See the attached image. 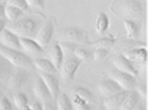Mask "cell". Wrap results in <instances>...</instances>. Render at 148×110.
Masks as SVG:
<instances>
[{"label": "cell", "mask_w": 148, "mask_h": 110, "mask_svg": "<svg viewBox=\"0 0 148 110\" xmlns=\"http://www.w3.org/2000/svg\"><path fill=\"white\" fill-rule=\"evenodd\" d=\"M110 10L124 20L135 21L140 19L143 15V8L138 0H116Z\"/></svg>", "instance_id": "obj_1"}, {"label": "cell", "mask_w": 148, "mask_h": 110, "mask_svg": "<svg viewBox=\"0 0 148 110\" xmlns=\"http://www.w3.org/2000/svg\"><path fill=\"white\" fill-rule=\"evenodd\" d=\"M0 55L16 68H22L29 70L34 67L33 61L27 55L19 50L6 47L1 44Z\"/></svg>", "instance_id": "obj_2"}, {"label": "cell", "mask_w": 148, "mask_h": 110, "mask_svg": "<svg viewBox=\"0 0 148 110\" xmlns=\"http://www.w3.org/2000/svg\"><path fill=\"white\" fill-rule=\"evenodd\" d=\"M6 28L18 37L32 38L36 30V23L31 18H21L6 25Z\"/></svg>", "instance_id": "obj_3"}, {"label": "cell", "mask_w": 148, "mask_h": 110, "mask_svg": "<svg viewBox=\"0 0 148 110\" xmlns=\"http://www.w3.org/2000/svg\"><path fill=\"white\" fill-rule=\"evenodd\" d=\"M110 78L114 80L123 90L131 91L136 86L135 77L117 70H114L110 72Z\"/></svg>", "instance_id": "obj_4"}, {"label": "cell", "mask_w": 148, "mask_h": 110, "mask_svg": "<svg viewBox=\"0 0 148 110\" xmlns=\"http://www.w3.org/2000/svg\"><path fill=\"white\" fill-rule=\"evenodd\" d=\"M62 41L71 42L79 44H87L88 35L86 31L77 27H70L66 29L63 33Z\"/></svg>", "instance_id": "obj_5"}, {"label": "cell", "mask_w": 148, "mask_h": 110, "mask_svg": "<svg viewBox=\"0 0 148 110\" xmlns=\"http://www.w3.org/2000/svg\"><path fill=\"white\" fill-rule=\"evenodd\" d=\"M54 34V24L52 19L48 20L40 29L35 40L44 49L51 42Z\"/></svg>", "instance_id": "obj_6"}, {"label": "cell", "mask_w": 148, "mask_h": 110, "mask_svg": "<svg viewBox=\"0 0 148 110\" xmlns=\"http://www.w3.org/2000/svg\"><path fill=\"white\" fill-rule=\"evenodd\" d=\"M29 78L27 70L22 68L14 70L8 79V87L14 90L22 87Z\"/></svg>", "instance_id": "obj_7"}, {"label": "cell", "mask_w": 148, "mask_h": 110, "mask_svg": "<svg viewBox=\"0 0 148 110\" xmlns=\"http://www.w3.org/2000/svg\"><path fill=\"white\" fill-rule=\"evenodd\" d=\"M112 64L116 70L129 74L134 77H136L138 74L137 70L123 54L114 56L112 59Z\"/></svg>", "instance_id": "obj_8"}, {"label": "cell", "mask_w": 148, "mask_h": 110, "mask_svg": "<svg viewBox=\"0 0 148 110\" xmlns=\"http://www.w3.org/2000/svg\"><path fill=\"white\" fill-rule=\"evenodd\" d=\"M83 61L77 58L73 57L66 60L62 66V77L67 81L73 79L78 68Z\"/></svg>", "instance_id": "obj_9"}, {"label": "cell", "mask_w": 148, "mask_h": 110, "mask_svg": "<svg viewBox=\"0 0 148 110\" xmlns=\"http://www.w3.org/2000/svg\"><path fill=\"white\" fill-rule=\"evenodd\" d=\"M38 75L42 78L47 88L48 89L52 98L56 100L60 94L59 83L58 79L55 77L53 74H45L39 72Z\"/></svg>", "instance_id": "obj_10"}, {"label": "cell", "mask_w": 148, "mask_h": 110, "mask_svg": "<svg viewBox=\"0 0 148 110\" xmlns=\"http://www.w3.org/2000/svg\"><path fill=\"white\" fill-rule=\"evenodd\" d=\"M33 92L35 96L43 102L51 101V93L42 78L38 75L33 85Z\"/></svg>", "instance_id": "obj_11"}, {"label": "cell", "mask_w": 148, "mask_h": 110, "mask_svg": "<svg viewBox=\"0 0 148 110\" xmlns=\"http://www.w3.org/2000/svg\"><path fill=\"white\" fill-rule=\"evenodd\" d=\"M98 89L101 94L105 97V98L123 90L120 86L111 78L101 81L98 85Z\"/></svg>", "instance_id": "obj_12"}, {"label": "cell", "mask_w": 148, "mask_h": 110, "mask_svg": "<svg viewBox=\"0 0 148 110\" xmlns=\"http://www.w3.org/2000/svg\"><path fill=\"white\" fill-rule=\"evenodd\" d=\"M0 44L6 47L18 50L21 48L19 37L6 27L0 33Z\"/></svg>", "instance_id": "obj_13"}, {"label": "cell", "mask_w": 148, "mask_h": 110, "mask_svg": "<svg viewBox=\"0 0 148 110\" xmlns=\"http://www.w3.org/2000/svg\"><path fill=\"white\" fill-rule=\"evenodd\" d=\"M130 91L122 90L112 96L106 97L103 105L106 110H118Z\"/></svg>", "instance_id": "obj_14"}, {"label": "cell", "mask_w": 148, "mask_h": 110, "mask_svg": "<svg viewBox=\"0 0 148 110\" xmlns=\"http://www.w3.org/2000/svg\"><path fill=\"white\" fill-rule=\"evenodd\" d=\"M123 55L131 62L144 63L147 58V51L143 48H134L123 52Z\"/></svg>", "instance_id": "obj_15"}, {"label": "cell", "mask_w": 148, "mask_h": 110, "mask_svg": "<svg viewBox=\"0 0 148 110\" xmlns=\"http://www.w3.org/2000/svg\"><path fill=\"white\" fill-rule=\"evenodd\" d=\"M21 47L27 53L31 54H39L43 52V49L36 41L32 38H19Z\"/></svg>", "instance_id": "obj_16"}, {"label": "cell", "mask_w": 148, "mask_h": 110, "mask_svg": "<svg viewBox=\"0 0 148 110\" xmlns=\"http://www.w3.org/2000/svg\"><path fill=\"white\" fill-rule=\"evenodd\" d=\"M34 67L38 70L39 72L54 74L56 72L57 70L54 67L50 60L45 58H39L33 61Z\"/></svg>", "instance_id": "obj_17"}, {"label": "cell", "mask_w": 148, "mask_h": 110, "mask_svg": "<svg viewBox=\"0 0 148 110\" xmlns=\"http://www.w3.org/2000/svg\"><path fill=\"white\" fill-rule=\"evenodd\" d=\"M139 97L136 91H130L118 110H133L138 104Z\"/></svg>", "instance_id": "obj_18"}, {"label": "cell", "mask_w": 148, "mask_h": 110, "mask_svg": "<svg viewBox=\"0 0 148 110\" xmlns=\"http://www.w3.org/2000/svg\"><path fill=\"white\" fill-rule=\"evenodd\" d=\"M49 56V60L52 62L54 67L57 70H59L62 64L64 55L58 43L55 44L51 48Z\"/></svg>", "instance_id": "obj_19"}, {"label": "cell", "mask_w": 148, "mask_h": 110, "mask_svg": "<svg viewBox=\"0 0 148 110\" xmlns=\"http://www.w3.org/2000/svg\"><path fill=\"white\" fill-rule=\"evenodd\" d=\"M14 67L7 60L0 55V81L8 80L14 70Z\"/></svg>", "instance_id": "obj_20"}, {"label": "cell", "mask_w": 148, "mask_h": 110, "mask_svg": "<svg viewBox=\"0 0 148 110\" xmlns=\"http://www.w3.org/2000/svg\"><path fill=\"white\" fill-rule=\"evenodd\" d=\"M109 26V19L107 15L101 12L99 14L95 23V29L98 34H102L108 29Z\"/></svg>", "instance_id": "obj_21"}, {"label": "cell", "mask_w": 148, "mask_h": 110, "mask_svg": "<svg viewBox=\"0 0 148 110\" xmlns=\"http://www.w3.org/2000/svg\"><path fill=\"white\" fill-rule=\"evenodd\" d=\"M116 41L113 36L104 37L92 42L91 45L95 48H105L109 50L114 46Z\"/></svg>", "instance_id": "obj_22"}, {"label": "cell", "mask_w": 148, "mask_h": 110, "mask_svg": "<svg viewBox=\"0 0 148 110\" xmlns=\"http://www.w3.org/2000/svg\"><path fill=\"white\" fill-rule=\"evenodd\" d=\"M5 17L11 22H14L22 18L23 11L14 7L5 4L4 10Z\"/></svg>", "instance_id": "obj_23"}, {"label": "cell", "mask_w": 148, "mask_h": 110, "mask_svg": "<svg viewBox=\"0 0 148 110\" xmlns=\"http://www.w3.org/2000/svg\"><path fill=\"white\" fill-rule=\"evenodd\" d=\"M56 101L57 110H73L71 102L66 93H63L59 94Z\"/></svg>", "instance_id": "obj_24"}, {"label": "cell", "mask_w": 148, "mask_h": 110, "mask_svg": "<svg viewBox=\"0 0 148 110\" xmlns=\"http://www.w3.org/2000/svg\"><path fill=\"white\" fill-rule=\"evenodd\" d=\"M124 26L128 38L132 39L137 37L139 33V29L135 21L124 20Z\"/></svg>", "instance_id": "obj_25"}, {"label": "cell", "mask_w": 148, "mask_h": 110, "mask_svg": "<svg viewBox=\"0 0 148 110\" xmlns=\"http://www.w3.org/2000/svg\"><path fill=\"white\" fill-rule=\"evenodd\" d=\"M71 102L73 110H91L90 104L82 99L75 94L73 95Z\"/></svg>", "instance_id": "obj_26"}, {"label": "cell", "mask_w": 148, "mask_h": 110, "mask_svg": "<svg viewBox=\"0 0 148 110\" xmlns=\"http://www.w3.org/2000/svg\"><path fill=\"white\" fill-rule=\"evenodd\" d=\"M64 56H69L73 54L74 51L78 47V44L69 41H61L58 43Z\"/></svg>", "instance_id": "obj_27"}, {"label": "cell", "mask_w": 148, "mask_h": 110, "mask_svg": "<svg viewBox=\"0 0 148 110\" xmlns=\"http://www.w3.org/2000/svg\"><path fill=\"white\" fill-rule=\"evenodd\" d=\"M14 103L16 108L22 110L23 108L28 105V99L25 94L19 93L14 96Z\"/></svg>", "instance_id": "obj_28"}, {"label": "cell", "mask_w": 148, "mask_h": 110, "mask_svg": "<svg viewBox=\"0 0 148 110\" xmlns=\"http://www.w3.org/2000/svg\"><path fill=\"white\" fill-rule=\"evenodd\" d=\"M75 94L90 104L92 101V95L90 91L86 88L79 87L76 89Z\"/></svg>", "instance_id": "obj_29"}, {"label": "cell", "mask_w": 148, "mask_h": 110, "mask_svg": "<svg viewBox=\"0 0 148 110\" xmlns=\"http://www.w3.org/2000/svg\"><path fill=\"white\" fill-rule=\"evenodd\" d=\"M6 4L17 8L22 11L27 10L29 7L26 0H10Z\"/></svg>", "instance_id": "obj_30"}, {"label": "cell", "mask_w": 148, "mask_h": 110, "mask_svg": "<svg viewBox=\"0 0 148 110\" xmlns=\"http://www.w3.org/2000/svg\"><path fill=\"white\" fill-rule=\"evenodd\" d=\"M75 57L82 61L87 59L90 56V53L86 49L77 47L73 52Z\"/></svg>", "instance_id": "obj_31"}, {"label": "cell", "mask_w": 148, "mask_h": 110, "mask_svg": "<svg viewBox=\"0 0 148 110\" xmlns=\"http://www.w3.org/2000/svg\"><path fill=\"white\" fill-rule=\"evenodd\" d=\"M109 51V49L105 48H95L93 54L94 59L96 61H98L103 59L108 55Z\"/></svg>", "instance_id": "obj_32"}, {"label": "cell", "mask_w": 148, "mask_h": 110, "mask_svg": "<svg viewBox=\"0 0 148 110\" xmlns=\"http://www.w3.org/2000/svg\"><path fill=\"white\" fill-rule=\"evenodd\" d=\"M0 110H12V105L7 96L0 98Z\"/></svg>", "instance_id": "obj_33"}, {"label": "cell", "mask_w": 148, "mask_h": 110, "mask_svg": "<svg viewBox=\"0 0 148 110\" xmlns=\"http://www.w3.org/2000/svg\"><path fill=\"white\" fill-rule=\"evenodd\" d=\"M29 7H34L41 10L45 8V4L43 0H26Z\"/></svg>", "instance_id": "obj_34"}, {"label": "cell", "mask_w": 148, "mask_h": 110, "mask_svg": "<svg viewBox=\"0 0 148 110\" xmlns=\"http://www.w3.org/2000/svg\"><path fill=\"white\" fill-rule=\"evenodd\" d=\"M136 92L139 94V96H141L143 98L146 97L147 94V90L146 87L144 86H139L136 88Z\"/></svg>", "instance_id": "obj_35"}, {"label": "cell", "mask_w": 148, "mask_h": 110, "mask_svg": "<svg viewBox=\"0 0 148 110\" xmlns=\"http://www.w3.org/2000/svg\"><path fill=\"white\" fill-rule=\"evenodd\" d=\"M42 106H43V110H57L56 108L51 102V101L43 102Z\"/></svg>", "instance_id": "obj_36"}, {"label": "cell", "mask_w": 148, "mask_h": 110, "mask_svg": "<svg viewBox=\"0 0 148 110\" xmlns=\"http://www.w3.org/2000/svg\"><path fill=\"white\" fill-rule=\"evenodd\" d=\"M29 108L33 110H43V106L40 103L36 102L29 105Z\"/></svg>", "instance_id": "obj_37"}, {"label": "cell", "mask_w": 148, "mask_h": 110, "mask_svg": "<svg viewBox=\"0 0 148 110\" xmlns=\"http://www.w3.org/2000/svg\"><path fill=\"white\" fill-rule=\"evenodd\" d=\"M5 5L1 2H0V19H3L5 17L4 15V10H5Z\"/></svg>", "instance_id": "obj_38"}, {"label": "cell", "mask_w": 148, "mask_h": 110, "mask_svg": "<svg viewBox=\"0 0 148 110\" xmlns=\"http://www.w3.org/2000/svg\"><path fill=\"white\" fill-rule=\"evenodd\" d=\"M6 22L4 19H0V33L6 27Z\"/></svg>", "instance_id": "obj_39"}, {"label": "cell", "mask_w": 148, "mask_h": 110, "mask_svg": "<svg viewBox=\"0 0 148 110\" xmlns=\"http://www.w3.org/2000/svg\"><path fill=\"white\" fill-rule=\"evenodd\" d=\"M133 110H145L144 107L140 104H138L136 107L133 109Z\"/></svg>", "instance_id": "obj_40"}, {"label": "cell", "mask_w": 148, "mask_h": 110, "mask_svg": "<svg viewBox=\"0 0 148 110\" xmlns=\"http://www.w3.org/2000/svg\"><path fill=\"white\" fill-rule=\"evenodd\" d=\"M10 0H0V2H1L4 4H6Z\"/></svg>", "instance_id": "obj_41"}, {"label": "cell", "mask_w": 148, "mask_h": 110, "mask_svg": "<svg viewBox=\"0 0 148 110\" xmlns=\"http://www.w3.org/2000/svg\"><path fill=\"white\" fill-rule=\"evenodd\" d=\"M1 89L0 87V96H1Z\"/></svg>", "instance_id": "obj_42"}, {"label": "cell", "mask_w": 148, "mask_h": 110, "mask_svg": "<svg viewBox=\"0 0 148 110\" xmlns=\"http://www.w3.org/2000/svg\"><path fill=\"white\" fill-rule=\"evenodd\" d=\"M27 110H33V109H30V108H29V105H28V109H27Z\"/></svg>", "instance_id": "obj_43"}, {"label": "cell", "mask_w": 148, "mask_h": 110, "mask_svg": "<svg viewBox=\"0 0 148 110\" xmlns=\"http://www.w3.org/2000/svg\"><path fill=\"white\" fill-rule=\"evenodd\" d=\"M97 110H102V109H97Z\"/></svg>", "instance_id": "obj_44"}]
</instances>
